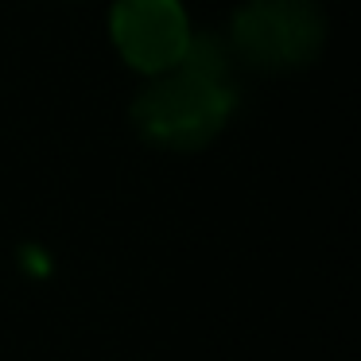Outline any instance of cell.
I'll return each mask as SVG.
<instances>
[{"mask_svg":"<svg viewBox=\"0 0 361 361\" xmlns=\"http://www.w3.org/2000/svg\"><path fill=\"white\" fill-rule=\"evenodd\" d=\"M233 109L226 82V51L218 39H190L175 74L159 78L136 102V125L152 144L164 148H202L218 136Z\"/></svg>","mask_w":361,"mask_h":361,"instance_id":"cell-1","label":"cell"},{"mask_svg":"<svg viewBox=\"0 0 361 361\" xmlns=\"http://www.w3.org/2000/svg\"><path fill=\"white\" fill-rule=\"evenodd\" d=\"M326 20L314 0H249L233 20L237 55L260 71H295L322 51Z\"/></svg>","mask_w":361,"mask_h":361,"instance_id":"cell-2","label":"cell"},{"mask_svg":"<svg viewBox=\"0 0 361 361\" xmlns=\"http://www.w3.org/2000/svg\"><path fill=\"white\" fill-rule=\"evenodd\" d=\"M109 27L121 59L144 74L175 71L190 43L179 0H117Z\"/></svg>","mask_w":361,"mask_h":361,"instance_id":"cell-3","label":"cell"}]
</instances>
